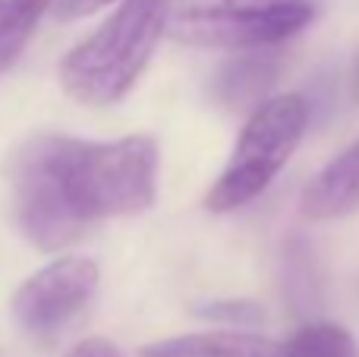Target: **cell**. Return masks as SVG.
Returning <instances> with one entry per match:
<instances>
[{
    "mask_svg": "<svg viewBox=\"0 0 359 357\" xmlns=\"http://www.w3.org/2000/svg\"><path fill=\"white\" fill-rule=\"evenodd\" d=\"M316 19L312 0H174L168 38L208 51H271Z\"/></svg>",
    "mask_w": 359,
    "mask_h": 357,
    "instance_id": "obj_4",
    "label": "cell"
},
{
    "mask_svg": "<svg viewBox=\"0 0 359 357\" xmlns=\"http://www.w3.org/2000/svg\"><path fill=\"white\" fill-rule=\"evenodd\" d=\"M359 212V139L334 155L299 196L306 221H341Z\"/></svg>",
    "mask_w": 359,
    "mask_h": 357,
    "instance_id": "obj_6",
    "label": "cell"
},
{
    "mask_svg": "<svg viewBox=\"0 0 359 357\" xmlns=\"http://www.w3.org/2000/svg\"><path fill=\"white\" fill-rule=\"evenodd\" d=\"M142 357H284V342H271L249 329L189 332L145 345Z\"/></svg>",
    "mask_w": 359,
    "mask_h": 357,
    "instance_id": "obj_7",
    "label": "cell"
},
{
    "mask_svg": "<svg viewBox=\"0 0 359 357\" xmlns=\"http://www.w3.org/2000/svg\"><path fill=\"white\" fill-rule=\"evenodd\" d=\"M170 4L174 0H120L98 29L60 57V89L86 108L123 101L168 35Z\"/></svg>",
    "mask_w": 359,
    "mask_h": 357,
    "instance_id": "obj_2",
    "label": "cell"
},
{
    "mask_svg": "<svg viewBox=\"0 0 359 357\" xmlns=\"http://www.w3.org/2000/svg\"><path fill=\"white\" fill-rule=\"evenodd\" d=\"M67 357H123L117 351V345L107 339H101V335H88V339L76 342L73 348H69Z\"/></svg>",
    "mask_w": 359,
    "mask_h": 357,
    "instance_id": "obj_13",
    "label": "cell"
},
{
    "mask_svg": "<svg viewBox=\"0 0 359 357\" xmlns=\"http://www.w3.org/2000/svg\"><path fill=\"white\" fill-rule=\"evenodd\" d=\"M274 76H278V60L271 57V51H240V57L227 60L217 70L211 92L227 108H255L265 101V92L271 89Z\"/></svg>",
    "mask_w": 359,
    "mask_h": 357,
    "instance_id": "obj_8",
    "label": "cell"
},
{
    "mask_svg": "<svg viewBox=\"0 0 359 357\" xmlns=\"http://www.w3.org/2000/svg\"><path fill=\"white\" fill-rule=\"evenodd\" d=\"M4 177L16 231L35 250L54 253L98 221L149 212L158 202L161 149L149 133H32L6 158Z\"/></svg>",
    "mask_w": 359,
    "mask_h": 357,
    "instance_id": "obj_1",
    "label": "cell"
},
{
    "mask_svg": "<svg viewBox=\"0 0 359 357\" xmlns=\"http://www.w3.org/2000/svg\"><path fill=\"white\" fill-rule=\"evenodd\" d=\"M101 285V269L88 257H57L35 269L10 297V316L25 335L50 339L73 326Z\"/></svg>",
    "mask_w": 359,
    "mask_h": 357,
    "instance_id": "obj_5",
    "label": "cell"
},
{
    "mask_svg": "<svg viewBox=\"0 0 359 357\" xmlns=\"http://www.w3.org/2000/svg\"><path fill=\"white\" fill-rule=\"evenodd\" d=\"M107 4H117V0H57L54 6V16L60 22H73V19H82V16H92L95 10Z\"/></svg>",
    "mask_w": 359,
    "mask_h": 357,
    "instance_id": "obj_12",
    "label": "cell"
},
{
    "mask_svg": "<svg viewBox=\"0 0 359 357\" xmlns=\"http://www.w3.org/2000/svg\"><path fill=\"white\" fill-rule=\"evenodd\" d=\"M57 0H0V76L25 54Z\"/></svg>",
    "mask_w": 359,
    "mask_h": 357,
    "instance_id": "obj_9",
    "label": "cell"
},
{
    "mask_svg": "<svg viewBox=\"0 0 359 357\" xmlns=\"http://www.w3.org/2000/svg\"><path fill=\"white\" fill-rule=\"evenodd\" d=\"M192 313L205 316L211 323H227V326H236V329H252L265 320L259 304L252 301H215V304H198L192 307Z\"/></svg>",
    "mask_w": 359,
    "mask_h": 357,
    "instance_id": "obj_11",
    "label": "cell"
},
{
    "mask_svg": "<svg viewBox=\"0 0 359 357\" xmlns=\"http://www.w3.org/2000/svg\"><path fill=\"white\" fill-rule=\"evenodd\" d=\"M309 126V101L297 92L268 95L246 117L227 164L205 193V209L227 215L259 200L299 149Z\"/></svg>",
    "mask_w": 359,
    "mask_h": 357,
    "instance_id": "obj_3",
    "label": "cell"
},
{
    "mask_svg": "<svg viewBox=\"0 0 359 357\" xmlns=\"http://www.w3.org/2000/svg\"><path fill=\"white\" fill-rule=\"evenodd\" d=\"M284 357H356V342L344 326L318 320L299 326L284 342Z\"/></svg>",
    "mask_w": 359,
    "mask_h": 357,
    "instance_id": "obj_10",
    "label": "cell"
}]
</instances>
